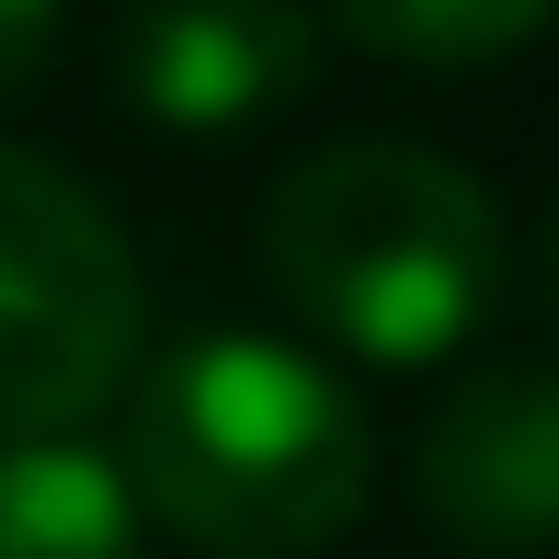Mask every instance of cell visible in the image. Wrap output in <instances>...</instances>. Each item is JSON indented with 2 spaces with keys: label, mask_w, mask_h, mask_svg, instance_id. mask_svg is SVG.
<instances>
[{
  "label": "cell",
  "mask_w": 559,
  "mask_h": 559,
  "mask_svg": "<svg viewBox=\"0 0 559 559\" xmlns=\"http://www.w3.org/2000/svg\"><path fill=\"white\" fill-rule=\"evenodd\" d=\"M423 525L468 559H525L559 537V366L456 377L412 456Z\"/></svg>",
  "instance_id": "4"
},
{
  "label": "cell",
  "mask_w": 559,
  "mask_h": 559,
  "mask_svg": "<svg viewBox=\"0 0 559 559\" xmlns=\"http://www.w3.org/2000/svg\"><path fill=\"white\" fill-rule=\"evenodd\" d=\"M320 69V23L297 0H138L115 35V81L160 138H228V126L297 104Z\"/></svg>",
  "instance_id": "5"
},
{
  "label": "cell",
  "mask_w": 559,
  "mask_h": 559,
  "mask_svg": "<svg viewBox=\"0 0 559 559\" xmlns=\"http://www.w3.org/2000/svg\"><path fill=\"white\" fill-rule=\"evenodd\" d=\"M263 274L286 320L366 366H435L502 297V206L479 171L400 138H343L274 183Z\"/></svg>",
  "instance_id": "2"
},
{
  "label": "cell",
  "mask_w": 559,
  "mask_h": 559,
  "mask_svg": "<svg viewBox=\"0 0 559 559\" xmlns=\"http://www.w3.org/2000/svg\"><path fill=\"white\" fill-rule=\"evenodd\" d=\"M148 502L126 456L58 435H0V559H138Z\"/></svg>",
  "instance_id": "6"
},
{
  "label": "cell",
  "mask_w": 559,
  "mask_h": 559,
  "mask_svg": "<svg viewBox=\"0 0 559 559\" xmlns=\"http://www.w3.org/2000/svg\"><path fill=\"white\" fill-rule=\"evenodd\" d=\"M548 286H559V240H548Z\"/></svg>",
  "instance_id": "9"
},
{
  "label": "cell",
  "mask_w": 559,
  "mask_h": 559,
  "mask_svg": "<svg viewBox=\"0 0 559 559\" xmlns=\"http://www.w3.org/2000/svg\"><path fill=\"white\" fill-rule=\"evenodd\" d=\"M377 58H412V69H479L502 46H525L559 0H332Z\"/></svg>",
  "instance_id": "7"
},
{
  "label": "cell",
  "mask_w": 559,
  "mask_h": 559,
  "mask_svg": "<svg viewBox=\"0 0 559 559\" xmlns=\"http://www.w3.org/2000/svg\"><path fill=\"white\" fill-rule=\"evenodd\" d=\"M58 35H69V0H0V104L46 81Z\"/></svg>",
  "instance_id": "8"
},
{
  "label": "cell",
  "mask_w": 559,
  "mask_h": 559,
  "mask_svg": "<svg viewBox=\"0 0 559 559\" xmlns=\"http://www.w3.org/2000/svg\"><path fill=\"white\" fill-rule=\"evenodd\" d=\"M126 479L148 525L206 559H320L377 491V435L332 366L274 332H194L126 400Z\"/></svg>",
  "instance_id": "1"
},
{
  "label": "cell",
  "mask_w": 559,
  "mask_h": 559,
  "mask_svg": "<svg viewBox=\"0 0 559 559\" xmlns=\"http://www.w3.org/2000/svg\"><path fill=\"white\" fill-rule=\"evenodd\" d=\"M138 366V251L58 160L0 138V435L92 423Z\"/></svg>",
  "instance_id": "3"
}]
</instances>
